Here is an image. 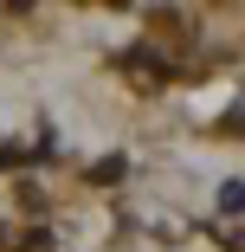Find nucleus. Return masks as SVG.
Wrapping results in <instances>:
<instances>
[{"label":"nucleus","instance_id":"1","mask_svg":"<svg viewBox=\"0 0 245 252\" xmlns=\"http://www.w3.org/2000/svg\"><path fill=\"white\" fill-rule=\"evenodd\" d=\"M90 181H123V156H104V162L90 168Z\"/></svg>","mask_w":245,"mask_h":252}]
</instances>
